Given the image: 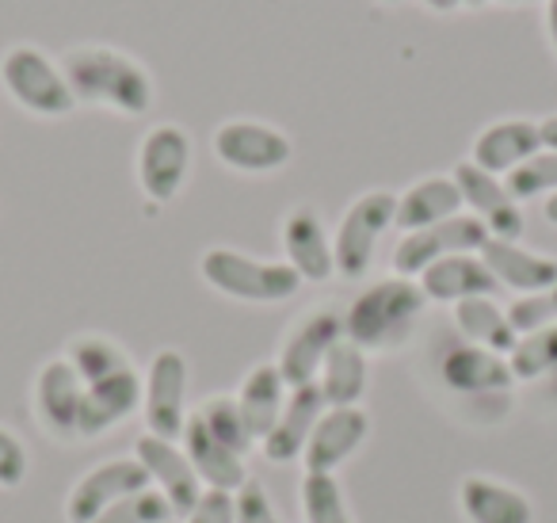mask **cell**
I'll return each mask as SVG.
<instances>
[{
  "mask_svg": "<svg viewBox=\"0 0 557 523\" xmlns=\"http://www.w3.org/2000/svg\"><path fill=\"white\" fill-rule=\"evenodd\" d=\"M32 477V451L16 428L0 424V492H16Z\"/></svg>",
  "mask_w": 557,
  "mask_h": 523,
  "instance_id": "obj_36",
  "label": "cell"
},
{
  "mask_svg": "<svg viewBox=\"0 0 557 523\" xmlns=\"http://www.w3.org/2000/svg\"><path fill=\"white\" fill-rule=\"evenodd\" d=\"M325 398H321L318 382L310 386H290V398L278 413L275 428L263 436L260 454L271 466H290V462H302L306 443H310L313 428H318L321 413H325Z\"/></svg>",
  "mask_w": 557,
  "mask_h": 523,
  "instance_id": "obj_20",
  "label": "cell"
},
{
  "mask_svg": "<svg viewBox=\"0 0 557 523\" xmlns=\"http://www.w3.org/2000/svg\"><path fill=\"white\" fill-rule=\"evenodd\" d=\"M508 317H511V325H516L519 337L557 325V283L546 287V291H539V294H519V299H511Z\"/></svg>",
  "mask_w": 557,
  "mask_h": 523,
  "instance_id": "obj_35",
  "label": "cell"
},
{
  "mask_svg": "<svg viewBox=\"0 0 557 523\" xmlns=\"http://www.w3.org/2000/svg\"><path fill=\"white\" fill-rule=\"evenodd\" d=\"M420 9L435 12V16H458L466 12V0H420Z\"/></svg>",
  "mask_w": 557,
  "mask_h": 523,
  "instance_id": "obj_40",
  "label": "cell"
},
{
  "mask_svg": "<svg viewBox=\"0 0 557 523\" xmlns=\"http://www.w3.org/2000/svg\"><path fill=\"white\" fill-rule=\"evenodd\" d=\"M542 32H546V42L557 58V0H546V4H542Z\"/></svg>",
  "mask_w": 557,
  "mask_h": 523,
  "instance_id": "obj_39",
  "label": "cell"
},
{
  "mask_svg": "<svg viewBox=\"0 0 557 523\" xmlns=\"http://www.w3.org/2000/svg\"><path fill=\"white\" fill-rule=\"evenodd\" d=\"M458 512L466 523H534L539 508L523 485L496 474H466L458 482Z\"/></svg>",
  "mask_w": 557,
  "mask_h": 523,
  "instance_id": "obj_19",
  "label": "cell"
},
{
  "mask_svg": "<svg viewBox=\"0 0 557 523\" xmlns=\"http://www.w3.org/2000/svg\"><path fill=\"white\" fill-rule=\"evenodd\" d=\"M450 177H455L458 192H462V210L485 226L488 238L523 241V226H527L523 203L508 192V184L500 177L478 169L473 161H458L450 169Z\"/></svg>",
  "mask_w": 557,
  "mask_h": 523,
  "instance_id": "obj_15",
  "label": "cell"
},
{
  "mask_svg": "<svg viewBox=\"0 0 557 523\" xmlns=\"http://www.w3.org/2000/svg\"><path fill=\"white\" fill-rule=\"evenodd\" d=\"M134 413H141V370L126 367L119 375H108L100 382L85 386V409H81V443L103 439L126 424Z\"/></svg>",
  "mask_w": 557,
  "mask_h": 523,
  "instance_id": "obj_21",
  "label": "cell"
},
{
  "mask_svg": "<svg viewBox=\"0 0 557 523\" xmlns=\"http://www.w3.org/2000/svg\"><path fill=\"white\" fill-rule=\"evenodd\" d=\"M504 184H508V192L516 195L519 203L549 199V195H557V154L554 149H542L531 161L519 165L511 177H504Z\"/></svg>",
  "mask_w": 557,
  "mask_h": 523,
  "instance_id": "obj_33",
  "label": "cell"
},
{
  "mask_svg": "<svg viewBox=\"0 0 557 523\" xmlns=\"http://www.w3.org/2000/svg\"><path fill=\"white\" fill-rule=\"evenodd\" d=\"M488 4H504V9H516V4H539V0H488ZM546 4V0H542Z\"/></svg>",
  "mask_w": 557,
  "mask_h": 523,
  "instance_id": "obj_43",
  "label": "cell"
},
{
  "mask_svg": "<svg viewBox=\"0 0 557 523\" xmlns=\"http://www.w3.org/2000/svg\"><path fill=\"white\" fill-rule=\"evenodd\" d=\"M394 215H397V192H389V187L359 192L356 199L348 203V210H344L333 230L336 279L363 283V279L371 276L382 238L394 230Z\"/></svg>",
  "mask_w": 557,
  "mask_h": 523,
  "instance_id": "obj_6",
  "label": "cell"
},
{
  "mask_svg": "<svg viewBox=\"0 0 557 523\" xmlns=\"http://www.w3.org/2000/svg\"><path fill=\"white\" fill-rule=\"evenodd\" d=\"M62 355L70 360V367L77 370L85 386L100 382V378H108V375H119V370H126V367H138L123 340H115L111 332H96V329L73 332V337L65 340Z\"/></svg>",
  "mask_w": 557,
  "mask_h": 523,
  "instance_id": "obj_29",
  "label": "cell"
},
{
  "mask_svg": "<svg viewBox=\"0 0 557 523\" xmlns=\"http://www.w3.org/2000/svg\"><path fill=\"white\" fill-rule=\"evenodd\" d=\"M341 340H344V309L310 306L287 325L283 337H278L275 367L283 370V378H287L290 386H310V382H318L329 352H333Z\"/></svg>",
  "mask_w": 557,
  "mask_h": 523,
  "instance_id": "obj_10",
  "label": "cell"
},
{
  "mask_svg": "<svg viewBox=\"0 0 557 523\" xmlns=\"http://www.w3.org/2000/svg\"><path fill=\"white\" fill-rule=\"evenodd\" d=\"M172 520H176V512L169 508V500L157 489H141V492H134V497L111 504L108 512L96 515L92 523H172Z\"/></svg>",
  "mask_w": 557,
  "mask_h": 523,
  "instance_id": "obj_34",
  "label": "cell"
},
{
  "mask_svg": "<svg viewBox=\"0 0 557 523\" xmlns=\"http://www.w3.org/2000/svg\"><path fill=\"white\" fill-rule=\"evenodd\" d=\"M428 299L417 279L382 276L371 279L356 299L344 306V340L363 348L367 355H394L409 348L424 321Z\"/></svg>",
  "mask_w": 557,
  "mask_h": 523,
  "instance_id": "obj_2",
  "label": "cell"
},
{
  "mask_svg": "<svg viewBox=\"0 0 557 523\" xmlns=\"http://www.w3.org/2000/svg\"><path fill=\"white\" fill-rule=\"evenodd\" d=\"M542 218H546L549 226H557V195H549V199H542Z\"/></svg>",
  "mask_w": 557,
  "mask_h": 523,
  "instance_id": "obj_42",
  "label": "cell"
},
{
  "mask_svg": "<svg viewBox=\"0 0 557 523\" xmlns=\"http://www.w3.org/2000/svg\"><path fill=\"white\" fill-rule=\"evenodd\" d=\"M488 0H466V9H485Z\"/></svg>",
  "mask_w": 557,
  "mask_h": 523,
  "instance_id": "obj_44",
  "label": "cell"
},
{
  "mask_svg": "<svg viewBox=\"0 0 557 523\" xmlns=\"http://www.w3.org/2000/svg\"><path fill=\"white\" fill-rule=\"evenodd\" d=\"M435 378H440V386L450 398L466 401V424H470V413H481V428L508 421L511 393L519 386L516 375H511L508 355H496L478 344L455 340V344H447L435 355Z\"/></svg>",
  "mask_w": 557,
  "mask_h": 523,
  "instance_id": "obj_3",
  "label": "cell"
},
{
  "mask_svg": "<svg viewBox=\"0 0 557 523\" xmlns=\"http://www.w3.org/2000/svg\"><path fill=\"white\" fill-rule=\"evenodd\" d=\"M481 260L488 264L496 287L519 294H539L546 287L557 283V256L539 253V248L523 245V241H500L488 238L485 248H481Z\"/></svg>",
  "mask_w": 557,
  "mask_h": 523,
  "instance_id": "obj_22",
  "label": "cell"
},
{
  "mask_svg": "<svg viewBox=\"0 0 557 523\" xmlns=\"http://www.w3.org/2000/svg\"><path fill=\"white\" fill-rule=\"evenodd\" d=\"M81 409L85 382L65 355H50L32 378V416L39 431L54 443H81Z\"/></svg>",
  "mask_w": 557,
  "mask_h": 523,
  "instance_id": "obj_11",
  "label": "cell"
},
{
  "mask_svg": "<svg viewBox=\"0 0 557 523\" xmlns=\"http://www.w3.org/2000/svg\"><path fill=\"white\" fill-rule=\"evenodd\" d=\"M134 459L141 462L149 477V489H157L169 508L176 512V520H184L187 512L195 508V500L202 497V482L195 474L191 459H187L184 443L180 439H161V436H138L134 443Z\"/></svg>",
  "mask_w": 557,
  "mask_h": 523,
  "instance_id": "obj_16",
  "label": "cell"
},
{
  "mask_svg": "<svg viewBox=\"0 0 557 523\" xmlns=\"http://www.w3.org/2000/svg\"><path fill=\"white\" fill-rule=\"evenodd\" d=\"M191 416L218 439V443L230 447V451L245 454V459L256 451V443H252V436H248L245 416H240L233 393H210V398H202L199 405L191 409Z\"/></svg>",
  "mask_w": 557,
  "mask_h": 523,
  "instance_id": "obj_31",
  "label": "cell"
},
{
  "mask_svg": "<svg viewBox=\"0 0 557 523\" xmlns=\"http://www.w3.org/2000/svg\"><path fill=\"white\" fill-rule=\"evenodd\" d=\"M371 431H374V421L363 405L325 409L318 428H313L310 443H306L302 470L306 474H341V466H348L367 447Z\"/></svg>",
  "mask_w": 557,
  "mask_h": 523,
  "instance_id": "obj_17",
  "label": "cell"
},
{
  "mask_svg": "<svg viewBox=\"0 0 557 523\" xmlns=\"http://www.w3.org/2000/svg\"><path fill=\"white\" fill-rule=\"evenodd\" d=\"M0 88L32 119L58 123V119H70L77 111V96L65 81L62 58L35 47V42H16L0 54Z\"/></svg>",
  "mask_w": 557,
  "mask_h": 523,
  "instance_id": "obj_5",
  "label": "cell"
},
{
  "mask_svg": "<svg viewBox=\"0 0 557 523\" xmlns=\"http://www.w3.org/2000/svg\"><path fill=\"white\" fill-rule=\"evenodd\" d=\"M195 165V142L191 131L180 123H153L138 138V154H134V180H138L141 195L157 207H169L180 199V192L191 180Z\"/></svg>",
  "mask_w": 557,
  "mask_h": 523,
  "instance_id": "obj_8",
  "label": "cell"
},
{
  "mask_svg": "<svg viewBox=\"0 0 557 523\" xmlns=\"http://www.w3.org/2000/svg\"><path fill=\"white\" fill-rule=\"evenodd\" d=\"M210 154L237 177H275L295 161V138L268 119H225L210 134Z\"/></svg>",
  "mask_w": 557,
  "mask_h": 523,
  "instance_id": "obj_7",
  "label": "cell"
},
{
  "mask_svg": "<svg viewBox=\"0 0 557 523\" xmlns=\"http://www.w3.org/2000/svg\"><path fill=\"white\" fill-rule=\"evenodd\" d=\"M382 9H397V4H405V0H379Z\"/></svg>",
  "mask_w": 557,
  "mask_h": 523,
  "instance_id": "obj_45",
  "label": "cell"
},
{
  "mask_svg": "<svg viewBox=\"0 0 557 523\" xmlns=\"http://www.w3.org/2000/svg\"><path fill=\"white\" fill-rule=\"evenodd\" d=\"M298 508H302L306 523H356L348 497H344L341 474H302Z\"/></svg>",
  "mask_w": 557,
  "mask_h": 523,
  "instance_id": "obj_30",
  "label": "cell"
},
{
  "mask_svg": "<svg viewBox=\"0 0 557 523\" xmlns=\"http://www.w3.org/2000/svg\"><path fill=\"white\" fill-rule=\"evenodd\" d=\"M534 154H542V131L539 119L527 115H508L485 123L470 142V157L478 169L493 172V177H511L523 161H531Z\"/></svg>",
  "mask_w": 557,
  "mask_h": 523,
  "instance_id": "obj_18",
  "label": "cell"
},
{
  "mask_svg": "<svg viewBox=\"0 0 557 523\" xmlns=\"http://www.w3.org/2000/svg\"><path fill=\"white\" fill-rule=\"evenodd\" d=\"M508 363H511V375H516L519 386L557 378V325L519 337V344L511 348Z\"/></svg>",
  "mask_w": 557,
  "mask_h": 523,
  "instance_id": "obj_32",
  "label": "cell"
},
{
  "mask_svg": "<svg viewBox=\"0 0 557 523\" xmlns=\"http://www.w3.org/2000/svg\"><path fill=\"white\" fill-rule=\"evenodd\" d=\"M180 523H237V504H233V492L202 489V497L195 500V508Z\"/></svg>",
  "mask_w": 557,
  "mask_h": 523,
  "instance_id": "obj_38",
  "label": "cell"
},
{
  "mask_svg": "<svg viewBox=\"0 0 557 523\" xmlns=\"http://www.w3.org/2000/svg\"><path fill=\"white\" fill-rule=\"evenodd\" d=\"M488 241V230L473 215H455L440 226H428L417 233H401V241L389 253V276L420 279L432 264L447 260L458 253H481Z\"/></svg>",
  "mask_w": 557,
  "mask_h": 523,
  "instance_id": "obj_12",
  "label": "cell"
},
{
  "mask_svg": "<svg viewBox=\"0 0 557 523\" xmlns=\"http://www.w3.org/2000/svg\"><path fill=\"white\" fill-rule=\"evenodd\" d=\"M450 321H455L458 340L466 344H478L485 352L511 355V348L519 344V332L508 317V306L485 294V299H466L458 306H450Z\"/></svg>",
  "mask_w": 557,
  "mask_h": 523,
  "instance_id": "obj_27",
  "label": "cell"
},
{
  "mask_svg": "<svg viewBox=\"0 0 557 523\" xmlns=\"http://www.w3.org/2000/svg\"><path fill=\"white\" fill-rule=\"evenodd\" d=\"M187 459H191L195 474H199L202 489H222V492H237L248 482V459L237 451H230L225 443H218L207 428H202L195 416H187V428L180 436Z\"/></svg>",
  "mask_w": 557,
  "mask_h": 523,
  "instance_id": "obj_26",
  "label": "cell"
},
{
  "mask_svg": "<svg viewBox=\"0 0 557 523\" xmlns=\"http://www.w3.org/2000/svg\"><path fill=\"white\" fill-rule=\"evenodd\" d=\"M199 279L214 294L240 302V306H278L306 287L287 260H263V256H252L233 245L202 248Z\"/></svg>",
  "mask_w": 557,
  "mask_h": 523,
  "instance_id": "obj_4",
  "label": "cell"
},
{
  "mask_svg": "<svg viewBox=\"0 0 557 523\" xmlns=\"http://www.w3.org/2000/svg\"><path fill=\"white\" fill-rule=\"evenodd\" d=\"M149 489V477L141 470V462L134 454H115V459L96 462L92 470L77 477L65 492V520L70 523H92L96 515H103L111 504L134 497V492Z\"/></svg>",
  "mask_w": 557,
  "mask_h": 523,
  "instance_id": "obj_14",
  "label": "cell"
},
{
  "mask_svg": "<svg viewBox=\"0 0 557 523\" xmlns=\"http://www.w3.org/2000/svg\"><path fill=\"white\" fill-rule=\"evenodd\" d=\"M278 245H283V260L298 271L302 283L321 287L336 279L333 230L313 203H295L278 218Z\"/></svg>",
  "mask_w": 557,
  "mask_h": 523,
  "instance_id": "obj_13",
  "label": "cell"
},
{
  "mask_svg": "<svg viewBox=\"0 0 557 523\" xmlns=\"http://www.w3.org/2000/svg\"><path fill=\"white\" fill-rule=\"evenodd\" d=\"M287 398H290V382L283 378V370L275 367V360L252 363V367L245 370V378H240L237 390H233V401H237L240 416H245V428L256 447L275 428Z\"/></svg>",
  "mask_w": 557,
  "mask_h": 523,
  "instance_id": "obj_23",
  "label": "cell"
},
{
  "mask_svg": "<svg viewBox=\"0 0 557 523\" xmlns=\"http://www.w3.org/2000/svg\"><path fill=\"white\" fill-rule=\"evenodd\" d=\"M455 215H462V192H458L455 177L450 172H428V177L412 180L405 192H397L394 230L417 233Z\"/></svg>",
  "mask_w": 557,
  "mask_h": 523,
  "instance_id": "obj_25",
  "label": "cell"
},
{
  "mask_svg": "<svg viewBox=\"0 0 557 523\" xmlns=\"http://www.w3.org/2000/svg\"><path fill=\"white\" fill-rule=\"evenodd\" d=\"M233 504H237V523H287L278 515L268 485L256 482V477H248V482L233 492Z\"/></svg>",
  "mask_w": 557,
  "mask_h": 523,
  "instance_id": "obj_37",
  "label": "cell"
},
{
  "mask_svg": "<svg viewBox=\"0 0 557 523\" xmlns=\"http://www.w3.org/2000/svg\"><path fill=\"white\" fill-rule=\"evenodd\" d=\"M187 393H191V363L180 348H157L141 370V424L149 436L180 439L187 428Z\"/></svg>",
  "mask_w": 557,
  "mask_h": 523,
  "instance_id": "obj_9",
  "label": "cell"
},
{
  "mask_svg": "<svg viewBox=\"0 0 557 523\" xmlns=\"http://www.w3.org/2000/svg\"><path fill=\"white\" fill-rule=\"evenodd\" d=\"M417 287L424 291L428 306H458L466 299H485V294H496L493 271L481 260V253H458L447 256V260L432 264L424 276L417 279Z\"/></svg>",
  "mask_w": 557,
  "mask_h": 523,
  "instance_id": "obj_24",
  "label": "cell"
},
{
  "mask_svg": "<svg viewBox=\"0 0 557 523\" xmlns=\"http://www.w3.org/2000/svg\"><path fill=\"white\" fill-rule=\"evenodd\" d=\"M77 108H100L123 119H141L157 104V77L141 58L111 42H77L62 58Z\"/></svg>",
  "mask_w": 557,
  "mask_h": 523,
  "instance_id": "obj_1",
  "label": "cell"
},
{
  "mask_svg": "<svg viewBox=\"0 0 557 523\" xmlns=\"http://www.w3.org/2000/svg\"><path fill=\"white\" fill-rule=\"evenodd\" d=\"M318 390L329 409L363 405L367 393H371V355L351 344V340H341V344L329 352L325 367H321Z\"/></svg>",
  "mask_w": 557,
  "mask_h": 523,
  "instance_id": "obj_28",
  "label": "cell"
},
{
  "mask_svg": "<svg viewBox=\"0 0 557 523\" xmlns=\"http://www.w3.org/2000/svg\"><path fill=\"white\" fill-rule=\"evenodd\" d=\"M539 131H542V149H554L557 154V115L539 119Z\"/></svg>",
  "mask_w": 557,
  "mask_h": 523,
  "instance_id": "obj_41",
  "label": "cell"
}]
</instances>
